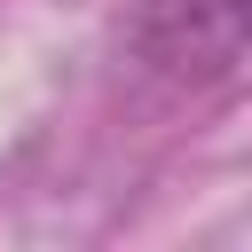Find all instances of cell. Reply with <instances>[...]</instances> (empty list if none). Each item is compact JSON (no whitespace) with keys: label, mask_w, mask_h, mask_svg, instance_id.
I'll return each instance as SVG.
<instances>
[{"label":"cell","mask_w":252,"mask_h":252,"mask_svg":"<svg viewBox=\"0 0 252 252\" xmlns=\"http://www.w3.org/2000/svg\"><path fill=\"white\" fill-rule=\"evenodd\" d=\"M126 55L142 79L205 94L252 63V0H142L126 24Z\"/></svg>","instance_id":"6da1fadb"}]
</instances>
